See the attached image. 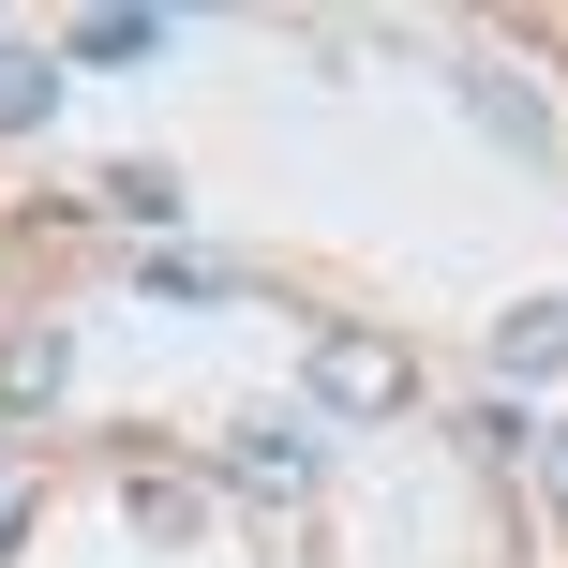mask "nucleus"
I'll list each match as a JSON object with an SVG mask.
<instances>
[{"label": "nucleus", "instance_id": "f257e3e1", "mask_svg": "<svg viewBox=\"0 0 568 568\" xmlns=\"http://www.w3.org/2000/svg\"><path fill=\"white\" fill-rule=\"evenodd\" d=\"M314 404H329V419H404V404H419V359H404L389 329H314Z\"/></svg>", "mask_w": 568, "mask_h": 568}, {"label": "nucleus", "instance_id": "9d476101", "mask_svg": "<svg viewBox=\"0 0 568 568\" xmlns=\"http://www.w3.org/2000/svg\"><path fill=\"white\" fill-rule=\"evenodd\" d=\"M539 464H554V509H568V434H539Z\"/></svg>", "mask_w": 568, "mask_h": 568}, {"label": "nucleus", "instance_id": "0eeeda50", "mask_svg": "<svg viewBox=\"0 0 568 568\" xmlns=\"http://www.w3.org/2000/svg\"><path fill=\"white\" fill-rule=\"evenodd\" d=\"M90 195H105L120 225H180V165H105Z\"/></svg>", "mask_w": 568, "mask_h": 568}, {"label": "nucleus", "instance_id": "423d86ee", "mask_svg": "<svg viewBox=\"0 0 568 568\" xmlns=\"http://www.w3.org/2000/svg\"><path fill=\"white\" fill-rule=\"evenodd\" d=\"M464 105H479V120H494V135H509V150H554L539 90H524V75H494V60H464Z\"/></svg>", "mask_w": 568, "mask_h": 568}, {"label": "nucleus", "instance_id": "1a4fd4ad", "mask_svg": "<svg viewBox=\"0 0 568 568\" xmlns=\"http://www.w3.org/2000/svg\"><path fill=\"white\" fill-rule=\"evenodd\" d=\"M120 509H135L150 539H195V479H135V494H120Z\"/></svg>", "mask_w": 568, "mask_h": 568}, {"label": "nucleus", "instance_id": "39448f33", "mask_svg": "<svg viewBox=\"0 0 568 568\" xmlns=\"http://www.w3.org/2000/svg\"><path fill=\"white\" fill-rule=\"evenodd\" d=\"M60 120V45H0V135H45Z\"/></svg>", "mask_w": 568, "mask_h": 568}, {"label": "nucleus", "instance_id": "20e7f679", "mask_svg": "<svg viewBox=\"0 0 568 568\" xmlns=\"http://www.w3.org/2000/svg\"><path fill=\"white\" fill-rule=\"evenodd\" d=\"M494 374H509V389H554L568 374V300H509L494 314Z\"/></svg>", "mask_w": 568, "mask_h": 568}, {"label": "nucleus", "instance_id": "f03ea898", "mask_svg": "<svg viewBox=\"0 0 568 568\" xmlns=\"http://www.w3.org/2000/svg\"><path fill=\"white\" fill-rule=\"evenodd\" d=\"M60 389H75V329H60V314H30V329H0V419H45Z\"/></svg>", "mask_w": 568, "mask_h": 568}, {"label": "nucleus", "instance_id": "6e6552de", "mask_svg": "<svg viewBox=\"0 0 568 568\" xmlns=\"http://www.w3.org/2000/svg\"><path fill=\"white\" fill-rule=\"evenodd\" d=\"M150 45H165V16H75L60 30V60H150Z\"/></svg>", "mask_w": 568, "mask_h": 568}, {"label": "nucleus", "instance_id": "7ed1b4c3", "mask_svg": "<svg viewBox=\"0 0 568 568\" xmlns=\"http://www.w3.org/2000/svg\"><path fill=\"white\" fill-rule=\"evenodd\" d=\"M225 479L270 494V509H300V494H314V434H300V419H240V434H225Z\"/></svg>", "mask_w": 568, "mask_h": 568}, {"label": "nucleus", "instance_id": "9b49d317", "mask_svg": "<svg viewBox=\"0 0 568 568\" xmlns=\"http://www.w3.org/2000/svg\"><path fill=\"white\" fill-rule=\"evenodd\" d=\"M0 524H16V509H0Z\"/></svg>", "mask_w": 568, "mask_h": 568}]
</instances>
